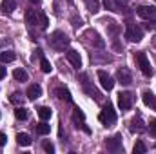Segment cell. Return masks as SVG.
<instances>
[{
	"label": "cell",
	"instance_id": "1",
	"mask_svg": "<svg viewBox=\"0 0 156 154\" xmlns=\"http://www.w3.org/2000/svg\"><path fill=\"white\" fill-rule=\"evenodd\" d=\"M49 45H51L53 49H56V51H64V49L69 47V38H67L66 33L55 31V33L51 35V38H49Z\"/></svg>",
	"mask_w": 156,
	"mask_h": 154
},
{
	"label": "cell",
	"instance_id": "2",
	"mask_svg": "<svg viewBox=\"0 0 156 154\" xmlns=\"http://www.w3.org/2000/svg\"><path fill=\"white\" fill-rule=\"evenodd\" d=\"M98 120H100L104 125H107V127L116 121V113H115V109H113V105H111L109 102L104 105V109H102V113L98 116Z\"/></svg>",
	"mask_w": 156,
	"mask_h": 154
},
{
	"label": "cell",
	"instance_id": "3",
	"mask_svg": "<svg viewBox=\"0 0 156 154\" xmlns=\"http://www.w3.org/2000/svg\"><path fill=\"white\" fill-rule=\"evenodd\" d=\"M134 60L140 67V71L145 75V76H151L153 75V69H151V64H149V58L145 53H134Z\"/></svg>",
	"mask_w": 156,
	"mask_h": 154
},
{
	"label": "cell",
	"instance_id": "4",
	"mask_svg": "<svg viewBox=\"0 0 156 154\" xmlns=\"http://www.w3.org/2000/svg\"><path fill=\"white\" fill-rule=\"evenodd\" d=\"M125 38L131 40V42H140V40L144 38L142 27H138V26H134V24H129V26H127V31H125Z\"/></svg>",
	"mask_w": 156,
	"mask_h": 154
},
{
	"label": "cell",
	"instance_id": "5",
	"mask_svg": "<svg viewBox=\"0 0 156 154\" xmlns=\"http://www.w3.org/2000/svg\"><path fill=\"white\" fill-rule=\"evenodd\" d=\"M133 102H134V96H133V93H120L118 94V105H120V109L122 111H129L131 107H133Z\"/></svg>",
	"mask_w": 156,
	"mask_h": 154
},
{
	"label": "cell",
	"instance_id": "6",
	"mask_svg": "<svg viewBox=\"0 0 156 154\" xmlns=\"http://www.w3.org/2000/svg\"><path fill=\"white\" fill-rule=\"evenodd\" d=\"M136 15L144 20H156V9L153 5H142L136 9Z\"/></svg>",
	"mask_w": 156,
	"mask_h": 154
},
{
	"label": "cell",
	"instance_id": "7",
	"mask_svg": "<svg viewBox=\"0 0 156 154\" xmlns=\"http://www.w3.org/2000/svg\"><path fill=\"white\" fill-rule=\"evenodd\" d=\"M83 37L87 38V42H89V44H93L94 47H104V45H105V42L100 38V35H98L94 29H87V31L83 33Z\"/></svg>",
	"mask_w": 156,
	"mask_h": 154
},
{
	"label": "cell",
	"instance_id": "8",
	"mask_svg": "<svg viewBox=\"0 0 156 154\" xmlns=\"http://www.w3.org/2000/svg\"><path fill=\"white\" fill-rule=\"evenodd\" d=\"M105 147H107V151H111V152H120V151H122V136L116 134V136L109 138V140L105 142Z\"/></svg>",
	"mask_w": 156,
	"mask_h": 154
},
{
	"label": "cell",
	"instance_id": "9",
	"mask_svg": "<svg viewBox=\"0 0 156 154\" xmlns=\"http://www.w3.org/2000/svg\"><path fill=\"white\" fill-rule=\"evenodd\" d=\"M98 80H100V85L105 89V91H111L115 87V80L109 76L105 71H98Z\"/></svg>",
	"mask_w": 156,
	"mask_h": 154
},
{
	"label": "cell",
	"instance_id": "10",
	"mask_svg": "<svg viewBox=\"0 0 156 154\" xmlns=\"http://www.w3.org/2000/svg\"><path fill=\"white\" fill-rule=\"evenodd\" d=\"M116 78H118V82H120L122 85H129V83L133 82V76H131V73H129V69H125V67H122V69H118V73H116Z\"/></svg>",
	"mask_w": 156,
	"mask_h": 154
},
{
	"label": "cell",
	"instance_id": "11",
	"mask_svg": "<svg viewBox=\"0 0 156 154\" xmlns=\"http://www.w3.org/2000/svg\"><path fill=\"white\" fill-rule=\"evenodd\" d=\"M66 56H67V60L71 62V65H73V67H82V58H80L78 51H75V49H69V51L66 53Z\"/></svg>",
	"mask_w": 156,
	"mask_h": 154
},
{
	"label": "cell",
	"instance_id": "12",
	"mask_svg": "<svg viewBox=\"0 0 156 154\" xmlns=\"http://www.w3.org/2000/svg\"><path fill=\"white\" fill-rule=\"evenodd\" d=\"M131 131H133V132H144V131H145L144 120H142L140 116H136V118L131 120Z\"/></svg>",
	"mask_w": 156,
	"mask_h": 154
},
{
	"label": "cell",
	"instance_id": "13",
	"mask_svg": "<svg viewBox=\"0 0 156 154\" xmlns=\"http://www.w3.org/2000/svg\"><path fill=\"white\" fill-rule=\"evenodd\" d=\"M38 15H40V11L27 9V13H26V22H27L29 26H37V24H38Z\"/></svg>",
	"mask_w": 156,
	"mask_h": 154
},
{
	"label": "cell",
	"instance_id": "14",
	"mask_svg": "<svg viewBox=\"0 0 156 154\" xmlns=\"http://www.w3.org/2000/svg\"><path fill=\"white\" fill-rule=\"evenodd\" d=\"M40 94H42V89H40L38 83H33V85L27 87V98L29 100H37Z\"/></svg>",
	"mask_w": 156,
	"mask_h": 154
},
{
	"label": "cell",
	"instance_id": "15",
	"mask_svg": "<svg viewBox=\"0 0 156 154\" xmlns=\"http://www.w3.org/2000/svg\"><path fill=\"white\" fill-rule=\"evenodd\" d=\"M16 9V2L15 0H4L2 2V13L4 15H11Z\"/></svg>",
	"mask_w": 156,
	"mask_h": 154
},
{
	"label": "cell",
	"instance_id": "16",
	"mask_svg": "<svg viewBox=\"0 0 156 154\" xmlns=\"http://www.w3.org/2000/svg\"><path fill=\"white\" fill-rule=\"evenodd\" d=\"M16 143L22 145V147H29L31 145V136L26 134V132H18L16 134Z\"/></svg>",
	"mask_w": 156,
	"mask_h": 154
},
{
	"label": "cell",
	"instance_id": "17",
	"mask_svg": "<svg viewBox=\"0 0 156 154\" xmlns=\"http://www.w3.org/2000/svg\"><path fill=\"white\" fill-rule=\"evenodd\" d=\"M85 2V5H87V9L91 11V13H98V9H100V0H83Z\"/></svg>",
	"mask_w": 156,
	"mask_h": 154
},
{
	"label": "cell",
	"instance_id": "18",
	"mask_svg": "<svg viewBox=\"0 0 156 154\" xmlns=\"http://www.w3.org/2000/svg\"><path fill=\"white\" fill-rule=\"evenodd\" d=\"M16 58V54L13 53V51H5V53H0V60L4 62V64H9V62H13Z\"/></svg>",
	"mask_w": 156,
	"mask_h": 154
},
{
	"label": "cell",
	"instance_id": "19",
	"mask_svg": "<svg viewBox=\"0 0 156 154\" xmlns=\"http://www.w3.org/2000/svg\"><path fill=\"white\" fill-rule=\"evenodd\" d=\"M125 7H127V2L125 0H113V11L122 13V11H125Z\"/></svg>",
	"mask_w": 156,
	"mask_h": 154
},
{
	"label": "cell",
	"instance_id": "20",
	"mask_svg": "<svg viewBox=\"0 0 156 154\" xmlns=\"http://www.w3.org/2000/svg\"><path fill=\"white\" fill-rule=\"evenodd\" d=\"M13 78H15L16 82H26V80H27V73H26L24 69H15V71H13Z\"/></svg>",
	"mask_w": 156,
	"mask_h": 154
},
{
	"label": "cell",
	"instance_id": "21",
	"mask_svg": "<svg viewBox=\"0 0 156 154\" xmlns=\"http://www.w3.org/2000/svg\"><path fill=\"white\" fill-rule=\"evenodd\" d=\"M56 94H58V98H60V100L71 102V94H69V91H67V89H64V87H58V89H56Z\"/></svg>",
	"mask_w": 156,
	"mask_h": 154
},
{
	"label": "cell",
	"instance_id": "22",
	"mask_svg": "<svg viewBox=\"0 0 156 154\" xmlns=\"http://www.w3.org/2000/svg\"><path fill=\"white\" fill-rule=\"evenodd\" d=\"M107 31H109L113 37H116L118 33H120V27H118V24L115 20H107Z\"/></svg>",
	"mask_w": 156,
	"mask_h": 154
},
{
	"label": "cell",
	"instance_id": "23",
	"mask_svg": "<svg viewBox=\"0 0 156 154\" xmlns=\"http://www.w3.org/2000/svg\"><path fill=\"white\" fill-rule=\"evenodd\" d=\"M49 131H51V127L45 123V120H42V123H38V125H37V132H38V134H42V136H44V134H49Z\"/></svg>",
	"mask_w": 156,
	"mask_h": 154
},
{
	"label": "cell",
	"instance_id": "24",
	"mask_svg": "<svg viewBox=\"0 0 156 154\" xmlns=\"http://www.w3.org/2000/svg\"><path fill=\"white\" fill-rule=\"evenodd\" d=\"M38 116L42 118V120H45V121H47V120L51 118V109H49V107H40V109H38Z\"/></svg>",
	"mask_w": 156,
	"mask_h": 154
},
{
	"label": "cell",
	"instance_id": "25",
	"mask_svg": "<svg viewBox=\"0 0 156 154\" xmlns=\"http://www.w3.org/2000/svg\"><path fill=\"white\" fill-rule=\"evenodd\" d=\"M40 69H42L44 73H51V69H53V67H51V64H49V60H47V58H42V60H40Z\"/></svg>",
	"mask_w": 156,
	"mask_h": 154
},
{
	"label": "cell",
	"instance_id": "26",
	"mask_svg": "<svg viewBox=\"0 0 156 154\" xmlns=\"http://www.w3.org/2000/svg\"><path fill=\"white\" fill-rule=\"evenodd\" d=\"M134 154H144L145 151H147V147H145V143L144 142H136V145H134Z\"/></svg>",
	"mask_w": 156,
	"mask_h": 154
},
{
	"label": "cell",
	"instance_id": "27",
	"mask_svg": "<svg viewBox=\"0 0 156 154\" xmlns=\"http://www.w3.org/2000/svg\"><path fill=\"white\" fill-rule=\"evenodd\" d=\"M15 116H16L18 120H26V118H27V109H24V107H16Z\"/></svg>",
	"mask_w": 156,
	"mask_h": 154
},
{
	"label": "cell",
	"instance_id": "28",
	"mask_svg": "<svg viewBox=\"0 0 156 154\" xmlns=\"http://www.w3.org/2000/svg\"><path fill=\"white\" fill-rule=\"evenodd\" d=\"M38 24L42 29H47V26H49V20H47V16L44 15V13H40L38 15Z\"/></svg>",
	"mask_w": 156,
	"mask_h": 154
},
{
	"label": "cell",
	"instance_id": "29",
	"mask_svg": "<svg viewBox=\"0 0 156 154\" xmlns=\"http://www.w3.org/2000/svg\"><path fill=\"white\" fill-rule=\"evenodd\" d=\"M142 96H144V103H145V105H151V102H153L154 94H153L151 91H144V94H142Z\"/></svg>",
	"mask_w": 156,
	"mask_h": 154
},
{
	"label": "cell",
	"instance_id": "30",
	"mask_svg": "<svg viewBox=\"0 0 156 154\" xmlns=\"http://www.w3.org/2000/svg\"><path fill=\"white\" fill-rule=\"evenodd\" d=\"M9 100H11L13 103H22V94H20V93H13Z\"/></svg>",
	"mask_w": 156,
	"mask_h": 154
},
{
	"label": "cell",
	"instance_id": "31",
	"mask_svg": "<svg viewBox=\"0 0 156 154\" xmlns=\"http://www.w3.org/2000/svg\"><path fill=\"white\" fill-rule=\"evenodd\" d=\"M42 147H44L45 152H55V147H53V143H49V142H44Z\"/></svg>",
	"mask_w": 156,
	"mask_h": 154
},
{
	"label": "cell",
	"instance_id": "32",
	"mask_svg": "<svg viewBox=\"0 0 156 154\" xmlns=\"http://www.w3.org/2000/svg\"><path fill=\"white\" fill-rule=\"evenodd\" d=\"M149 125H151V127H149V129H151V134L156 136V120H151V123H149Z\"/></svg>",
	"mask_w": 156,
	"mask_h": 154
},
{
	"label": "cell",
	"instance_id": "33",
	"mask_svg": "<svg viewBox=\"0 0 156 154\" xmlns=\"http://www.w3.org/2000/svg\"><path fill=\"white\" fill-rule=\"evenodd\" d=\"M104 5H105V9L113 11V0H104Z\"/></svg>",
	"mask_w": 156,
	"mask_h": 154
},
{
	"label": "cell",
	"instance_id": "34",
	"mask_svg": "<svg viewBox=\"0 0 156 154\" xmlns=\"http://www.w3.org/2000/svg\"><path fill=\"white\" fill-rule=\"evenodd\" d=\"M5 142H7V136L4 132H0V145H5Z\"/></svg>",
	"mask_w": 156,
	"mask_h": 154
},
{
	"label": "cell",
	"instance_id": "35",
	"mask_svg": "<svg viewBox=\"0 0 156 154\" xmlns=\"http://www.w3.org/2000/svg\"><path fill=\"white\" fill-rule=\"evenodd\" d=\"M5 76V67H0V80Z\"/></svg>",
	"mask_w": 156,
	"mask_h": 154
},
{
	"label": "cell",
	"instance_id": "36",
	"mask_svg": "<svg viewBox=\"0 0 156 154\" xmlns=\"http://www.w3.org/2000/svg\"><path fill=\"white\" fill-rule=\"evenodd\" d=\"M149 107H153V109L156 111V96L153 98V102H151V105H149Z\"/></svg>",
	"mask_w": 156,
	"mask_h": 154
},
{
	"label": "cell",
	"instance_id": "37",
	"mask_svg": "<svg viewBox=\"0 0 156 154\" xmlns=\"http://www.w3.org/2000/svg\"><path fill=\"white\" fill-rule=\"evenodd\" d=\"M29 2H33V4H40L42 0H29Z\"/></svg>",
	"mask_w": 156,
	"mask_h": 154
},
{
	"label": "cell",
	"instance_id": "38",
	"mask_svg": "<svg viewBox=\"0 0 156 154\" xmlns=\"http://www.w3.org/2000/svg\"><path fill=\"white\" fill-rule=\"evenodd\" d=\"M69 2H73V0H69Z\"/></svg>",
	"mask_w": 156,
	"mask_h": 154
}]
</instances>
